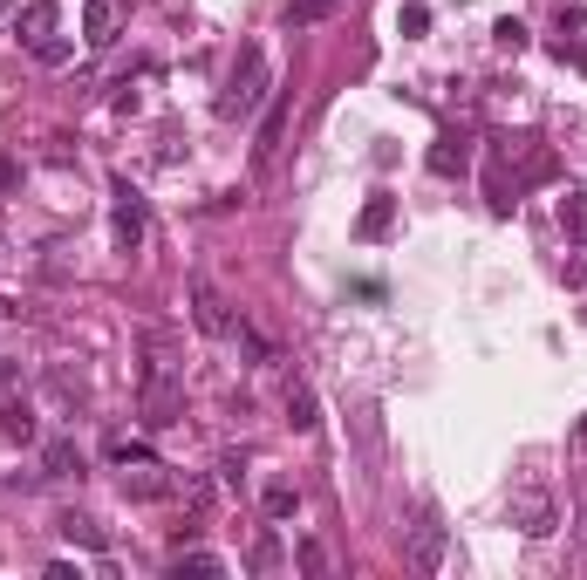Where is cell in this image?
Segmentation results:
<instances>
[{
  "label": "cell",
  "mask_w": 587,
  "mask_h": 580,
  "mask_svg": "<svg viewBox=\"0 0 587 580\" xmlns=\"http://www.w3.org/2000/svg\"><path fill=\"white\" fill-rule=\"evenodd\" d=\"M396 28H403V41H417L431 28V7H424V0H403V7H396Z\"/></svg>",
  "instance_id": "7402d4cb"
},
{
  "label": "cell",
  "mask_w": 587,
  "mask_h": 580,
  "mask_svg": "<svg viewBox=\"0 0 587 580\" xmlns=\"http://www.w3.org/2000/svg\"><path fill=\"white\" fill-rule=\"evenodd\" d=\"M267 519H294V512H301V492H294V485H287V478H274V485H267Z\"/></svg>",
  "instance_id": "d6986e66"
},
{
  "label": "cell",
  "mask_w": 587,
  "mask_h": 580,
  "mask_svg": "<svg viewBox=\"0 0 587 580\" xmlns=\"http://www.w3.org/2000/svg\"><path fill=\"white\" fill-rule=\"evenodd\" d=\"M560 232H567V239H587V192L581 185L560 198Z\"/></svg>",
  "instance_id": "ac0fdd59"
},
{
  "label": "cell",
  "mask_w": 587,
  "mask_h": 580,
  "mask_svg": "<svg viewBox=\"0 0 587 580\" xmlns=\"http://www.w3.org/2000/svg\"><path fill=\"white\" fill-rule=\"evenodd\" d=\"M294 560H301V574H328V553H321L314 540H301V553H294Z\"/></svg>",
  "instance_id": "d4e9b609"
},
{
  "label": "cell",
  "mask_w": 587,
  "mask_h": 580,
  "mask_svg": "<svg viewBox=\"0 0 587 580\" xmlns=\"http://www.w3.org/2000/svg\"><path fill=\"white\" fill-rule=\"evenodd\" d=\"M171 574H226V560H219V553H185V546H178V553H171Z\"/></svg>",
  "instance_id": "44dd1931"
},
{
  "label": "cell",
  "mask_w": 587,
  "mask_h": 580,
  "mask_svg": "<svg viewBox=\"0 0 587 580\" xmlns=\"http://www.w3.org/2000/svg\"><path fill=\"white\" fill-rule=\"evenodd\" d=\"M280 130H287V96H274V103H267V116H260V144H253V164H267V157L280 151Z\"/></svg>",
  "instance_id": "7c38bea8"
},
{
  "label": "cell",
  "mask_w": 587,
  "mask_h": 580,
  "mask_svg": "<svg viewBox=\"0 0 587 580\" xmlns=\"http://www.w3.org/2000/svg\"><path fill=\"white\" fill-rule=\"evenodd\" d=\"M233 342H239V355H246V369H274V362H280V355H274V342H267V335H260L253 321H239V328H233Z\"/></svg>",
  "instance_id": "4fadbf2b"
},
{
  "label": "cell",
  "mask_w": 587,
  "mask_h": 580,
  "mask_svg": "<svg viewBox=\"0 0 587 580\" xmlns=\"http://www.w3.org/2000/svg\"><path fill=\"white\" fill-rule=\"evenodd\" d=\"M103 458H110V464H151L157 451H151V444H144V437H123V430H117V437L103 444Z\"/></svg>",
  "instance_id": "e0dca14e"
},
{
  "label": "cell",
  "mask_w": 587,
  "mask_h": 580,
  "mask_svg": "<svg viewBox=\"0 0 587 580\" xmlns=\"http://www.w3.org/2000/svg\"><path fill=\"white\" fill-rule=\"evenodd\" d=\"M280 560H287V553H280V533H260V540H253V567H260V574H274Z\"/></svg>",
  "instance_id": "603a6c76"
},
{
  "label": "cell",
  "mask_w": 587,
  "mask_h": 580,
  "mask_svg": "<svg viewBox=\"0 0 587 580\" xmlns=\"http://www.w3.org/2000/svg\"><path fill=\"white\" fill-rule=\"evenodd\" d=\"M123 492H130V499H164V492H171V478H164V464H137V471H123Z\"/></svg>",
  "instance_id": "8fae6325"
},
{
  "label": "cell",
  "mask_w": 587,
  "mask_h": 580,
  "mask_svg": "<svg viewBox=\"0 0 587 580\" xmlns=\"http://www.w3.org/2000/svg\"><path fill=\"white\" fill-rule=\"evenodd\" d=\"M35 55H41V62H48V69H62V62H69V41H62V35H48V41H41V48H35Z\"/></svg>",
  "instance_id": "484cf974"
},
{
  "label": "cell",
  "mask_w": 587,
  "mask_h": 580,
  "mask_svg": "<svg viewBox=\"0 0 587 580\" xmlns=\"http://www.w3.org/2000/svg\"><path fill=\"white\" fill-rule=\"evenodd\" d=\"M219 478H226V485H239V478H246V451H233V458H219Z\"/></svg>",
  "instance_id": "4316f807"
},
{
  "label": "cell",
  "mask_w": 587,
  "mask_h": 580,
  "mask_svg": "<svg viewBox=\"0 0 587 580\" xmlns=\"http://www.w3.org/2000/svg\"><path fill=\"white\" fill-rule=\"evenodd\" d=\"M512 519H519V533L540 540V533H553V499L547 492H519V499H512Z\"/></svg>",
  "instance_id": "ba28073f"
},
{
  "label": "cell",
  "mask_w": 587,
  "mask_h": 580,
  "mask_svg": "<svg viewBox=\"0 0 587 580\" xmlns=\"http://www.w3.org/2000/svg\"><path fill=\"white\" fill-rule=\"evenodd\" d=\"M267 96H274V89H267V55H260V41H246V48L233 55V69H226V89H219L212 110L226 116V123H246Z\"/></svg>",
  "instance_id": "6da1fadb"
},
{
  "label": "cell",
  "mask_w": 587,
  "mask_h": 580,
  "mask_svg": "<svg viewBox=\"0 0 587 580\" xmlns=\"http://www.w3.org/2000/svg\"><path fill=\"white\" fill-rule=\"evenodd\" d=\"M574 451H587V417H581V424H574Z\"/></svg>",
  "instance_id": "83f0119b"
},
{
  "label": "cell",
  "mask_w": 587,
  "mask_h": 580,
  "mask_svg": "<svg viewBox=\"0 0 587 580\" xmlns=\"http://www.w3.org/2000/svg\"><path fill=\"white\" fill-rule=\"evenodd\" d=\"M390 232H396V198L376 192L362 212H355V239H390Z\"/></svg>",
  "instance_id": "52a82bcc"
},
{
  "label": "cell",
  "mask_w": 587,
  "mask_h": 580,
  "mask_svg": "<svg viewBox=\"0 0 587 580\" xmlns=\"http://www.w3.org/2000/svg\"><path fill=\"white\" fill-rule=\"evenodd\" d=\"M7 14H14V0H0V21H7Z\"/></svg>",
  "instance_id": "f1b7e54d"
},
{
  "label": "cell",
  "mask_w": 587,
  "mask_h": 580,
  "mask_svg": "<svg viewBox=\"0 0 587 580\" xmlns=\"http://www.w3.org/2000/svg\"><path fill=\"white\" fill-rule=\"evenodd\" d=\"M328 14H342V0H287V28H314Z\"/></svg>",
  "instance_id": "2e32d148"
},
{
  "label": "cell",
  "mask_w": 587,
  "mask_h": 580,
  "mask_svg": "<svg viewBox=\"0 0 587 580\" xmlns=\"http://www.w3.org/2000/svg\"><path fill=\"white\" fill-rule=\"evenodd\" d=\"M76 471H82L76 437H48V444H41V478H76Z\"/></svg>",
  "instance_id": "9c48e42d"
},
{
  "label": "cell",
  "mask_w": 587,
  "mask_h": 580,
  "mask_svg": "<svg viewBox=\"0 0 587 580\" xmlns=\"http://www.w3.org/2000/svg\"><path fill=\"white\" fill-rule=\"evenodd\" d=\"M0 430H7L14 444H35V410H28V403H7V410H0Z\"/></svg>",
  "instance_id": "ffe728a7"
},
{
  "label": "cell",
  "mask_w": 587,
  "mask_h": 580,
  "mask_svg": "<svg viewBox=\"0 0 587 580\" xmlns=\"http://www.w3.org/2000/svg\"><path fill=\"white\" fill-rule=\"evenodd\" d=\"M465 164H471V144H465V137H444V144L431 151V171H437V178H458Z\"/></svg>",
  "instance_id": "9a60e30c"
},
{
  "label": "cell",
  "mask_w": 587,
  "mask_h": 580,
  "mask_svg": "<svg viewBox=\"0 0 587 580\" xmlns=\"http://www.w3.org/2000/svg\"><path fill=\"white\" fill-rule=\"evenodd\" d=\"M287 424L301 430V437H308V430H321V403H314L308 383H287Z\"/></svg>",
  "instance_id": "30bf717a"
},
{
  "label": "cell",
  "mask_w": 587,
  "mask_h": 580,
  "mask_svg": "<svg viewBox=\"0 0 587 580\" xmlns=\"http://www.w3.org/2000/svg\"><path fill=\"white\" fill-rule=\"evenodd\" d=\"M110 198H117V253H137V246H144V226H151L144 192H137L130 178H117V185H110Z\"/></svg>",
  "instance_id": "3957f363"
},
{
  "label": "cell",
  "mask_w": 587,
  "mask_h": 580,
  "mask_svg": "<svg viewBox=\"0 0 587 580\" xmlns=\"http://www.w3.org/2000/svg\"><path fill=\"white\" fill-rule=\"evenodd\" d=\"M55 21H62V14H55V0H28V7L14 14V35L28 41V48H41V41L55 35Z\"/></svg>",
  "instance_id": "8992f818"
},
{
  "label": "cell",
  "mask_w": 587,
  "mask_h": 580,
  "mask_svg": "<svg viewBox=\"0 0 587 580\" xmlns=\"http://www.w3.org/2000/svg\"><path fill=\"white\" fill-rule=\"evenodd\" d=\"M117 21H123V0H89L82 7V41L89 48H110L117 41Z\"/></svg>",
  "instance_id": "5b68a950"
},
{
  "label": "cell",
  "mask_w": 587,
  "mask_h": 580,
  "mask_svg": "<svg viewBox=\"0 0 587 580\" xmlns=\"http://www.w3.org/2000/svg\"><path fill=\"white\" fill-rule=\"evenodd\" d=\"M492 41H499L506 55H519V48H526V28H519V21H499V28H492Z\"/></svg>",
  "instance_id": "cb8c5ba5"
},
{
  "label": "cell",
  "mask_w": 587,
  "mask_h": 580,
  "mask_svg": "<svg viewBox=\"0 0 587 580\" xmlns=\"http://www.w3.org/2000/svg\"><path fill=\"white\" fill-rule=\"evenodd\" d=\"M410 574H444V526L437 519H424L417 533H410Z\"/></svg>",
  "instance_id": "277c9868"
},
{
  "label": "cell",
  "mask_w": 587,
  "mask_h": 580,
  "mask_svg": "<svg viewBox=\"0 0 587 580\" xmlns=\"http://www.w3.org/2000/svg\"><path fill=\"white\" fill-rule=\"evenodd\" d=\"M55 526H62V540H69V546H96V553H103V546H110V533H103V526H96V519H82V512H62V519H55Z\"/></svg>",
  "instance_id": "5bb4252c"
},
{
  "label": "cell",
  "mask_w": 587,
  "mask_h": 580,
  "mask_svg": "<svg viewBox=\"0 0 587 580\" xmlns=\"http://www.w3.org/2000/svg\"><path fill=\"white\" fill-rule=\"evenodd\" d=\"M192 328L198 335H212V342H233V328H239V314L219 301L212 280H192Z\"/></svg>",
  "instance_id": "7a4b0ae2"
}]
</instances>
